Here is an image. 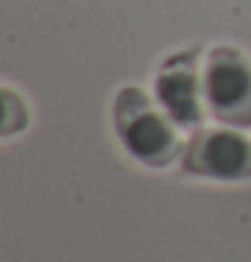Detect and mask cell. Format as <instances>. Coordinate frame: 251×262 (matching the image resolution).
Listing matches in <instances>:
<instances>
[{"mask_svg":"<svg viewBox=\"0 0 251 262\" xmlns=\"http://www.w3.org/2000/svg\"><path fill=\"white\" fill-rule=\"evenodd\" d=\"M208 100L227 119L251 116V71L240 54L221 49L208 68Z\"/></svg>","mask_w":251,"mask_h":262,"instance_id":"6da1fadb","label":"cell"},{"mask_svg":"<svg viewBox=\"0 0 251 262\" xmlns=\"http://www.w3.org/2000/svg\"><path fill=\"white\" fill-rule=\"evenodd\" d=\"M119 127H122V138L127 143V149L138 160H146L154 165L170 160L176 138H173L168 124L143 105L138 95H135V103H130V114L119 111Z\"/></svg>","mask_w":251,"mask_h":262,"instance_id":"7a4b0ae2","label":"cell"},{"mask_svg":"<svg viewBox=\"0 0 251 262\" xmlns=\"http://www.w3.org/2000/svg\"><path fill=\"white\" fill-rule=\"evenodd\" d=\"M200 173L216 179H240L251 173V143L238 133H211L200 141L197 160L192 162Z\"/></svg>","mask_w":251,"mask_h":262,"instance_id":"3957f363","label":"cell"},{"mask_svg":"<svg viewBox=\"0 0 251 262\" xmlns=\"http://www.w3.org/2000/svg\"><path fill=\"white\" fill-rule=\"evenodd\" d=\"M159 100L165 103V108L170 116H176L178 122H195L200 116V105H197V81L192 71L187 68H168L159 76Z\"/></svg>","mask_w":251,"mask_h":262,"instance_id":"277c9868","label":"cell"}]
</instances>
